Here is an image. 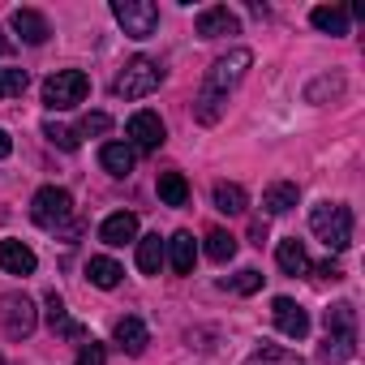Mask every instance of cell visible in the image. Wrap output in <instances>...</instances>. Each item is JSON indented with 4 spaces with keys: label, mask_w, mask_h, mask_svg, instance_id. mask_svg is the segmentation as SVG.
Instances as JSON below:
<instances>
[{
    "label": "cell",
    "mask_w": 365,
    "mask_h": 365,
    "mask_svg": "<svg viewBox=\"0 0 365 365\" xmlns=\"http://www.w3.org/2000/svg\"><path fill=\"white\" fill-rule=\"evenodd\" d=\"M352 352H356V309L348 301H339L327 309V339H322L318 356L327 365H344Z\"/></svg>",
    "instance_id": "6da1fadb"
},
{
    "label": "cell",
    "mask_w": 365,
    "mask_h": 365,
    "mask_svg": "<svg viewBox=\"0 0 365 365\" xmlns=\"http://www.w3.org/2000/svg\"><path fill=\"white\" fill-rule=\"evenodd\" d=\"M309 228H314V237H318L327 250H335V254H344V250L352 245V211H348L344 202H318V207L309 211Z\"/></svg>",
    "instance_id": "7a4b0ae2"
},
{
    "label": "cell",
    "mask_w": 365,
    "mask_h": 365,
    "mask_svg": "<svg viewBox=\"0 0 365 365\" xmlns=\"http://www.w3.org/2000/svg\"><path fill=\"white\" fill-rule=\"evenodd\" d=\"M39 327V309L26 292H5L0 297V335L5 339H31Z\"/></svg>",
    "instance_id": "3957f363"
},
{
    "label": "cell",
    "mask_w": 365,
    "mask_h": 365,
    "mask_svg": "<svg viewBox=\"0 0 365 365\" xmlns=\"http://www.w3.org/2000/svg\"><path fill=\"white\" fill-rule=\"evenodd\" d=\"M86 95H91V78H86L82 69H56V73L43 82V103H48L52 112H69V108H78Z\"/></svg>",
    "instance_id": "277c9868"
},
{
    "label": "cell",
    "mask_w": 365,
    "mask_h": 365,
    "mask_svg": "<svg viewBox=\"0 0 365 365\" xmlns=\"http://www.w3.org/2000/svg\"><path fill=\"white\" fill-rule=\"evenodd\" d=\"M159 82H163V69L155 65V61H146V56H133L129 65H125V73L116 78V95L120 99H146V95H155L159 91Z\"/></svg>",
    "instance_id": "5b68a950"
},
{
    "label": "cell",
    "mask_w": 365,
    "mask_h": 365,
    "mask_svg": "<svg viewBox=\"0 0 365 365\" xmlns=\"http://www.w3.org/2000/svg\"><path fill=\"white\" fill-rule=\"evenodd\" d=\"M69 215H73V198H69V190H61V185H43V190L31 198V220H35L39 228H61Z\"/></svg>",
    "instance_id": "8992f818"
},
{
    "label": "cell",
    "mask_w": 365,
    "mask_h": 365,
    "mask_svg": "<svg viewBox=\"0 0 365 365\" xmlns=\"http://www.w3.org/2000/svg\"><path fill=\"white\" fill-rule=\"evenodd\" d=\"M112 14H116V22L125 26L129 39H150L155 26H159V9L150 0H112Z\"/></svg>",
    "instance_id": "52a82bcc"
},
{
    "label": "cell",
    "mask_w": 365,
    "mask_h": 365,
    "mask_svg": "<svg viewBox=\"0 0 365 365\" xmlns=\"http://www.w3.org/2000/svg\"><path fill=\"white\" fill-rule=\"evenodd\" d=\"M254 65V52L250 48H232L228 56H220L215 65H211V73H207V86L202 91H215V95H228L241 78H245V69Z\"/></svg>",
    "instance_id": "ba28073f"
},
{
    "label": "cell",
    "mask_w": 365,
    "mask_h": 365,
    "mask_svg": "<svg viewBox=\"0 0 365 365\" xmlns=\"http://www.w3.org/2000/svg\"><path fill=\"white\" fill-rule=\"evenodd\" d=\"M125 138H129L133 150H159L163 138H168V129H163V120L155 112H133L129 125H125Z\"/></svg>",
    "instance_id": "9c48e42d"
},
{
    "label": "cell",
    "mask_w": 365,
    "mask_h": 365,
    "mask_svg": "<svg viewBox=\"0 0 365 365\" xmlns=\"http://www.w3.org/2000/svg\"><path fill=\"white\" fill-rule=\"evenodd\" d=\"M271 318H275V327H279L288 339H305V335H309V314H305L292 297H275V301H271Z\"/></svg>",
    "instance_id": "30bf717a"
},
{
    "label": "cell",
    "mask_w": 365,
    "mask_h": 365,
    "mask_svg": "<svg viewBox=\"0 0 365 365\" xmlns=\"http://www.w3.org/2000/svg\"><path fill=\"white\" fill-rule=\"evenodd\" d=\"M194 26H198V35H202V39H224V35H241V22H237V14H232L228 5H211V9H202Z\"/></svg>",
    "instance_id": "8fae6325"
},
{
    "label": "cell",
    "mask_w": 365,
    "mask_h": 365,
    "mask_svg": "<svg viewBox=\"0 0 365 365\" xmlns=\"http://www.w3.org/2000/svg\"><path fill=\"white\" fill-rule=\"evenodd\" d=\"M99 241H103V245H129V241H138V215H133V211L108 215V220L99 224Z\"/></svg>",
    "instance_id": "7c38bea8"
},
{
    "label": "cell",
    "mask_w": 365,
    "mask_h": 365,
    "mask_svg": "<svg viewBox=\"0 0 365 365\" xmlns=\"http://www.w3.org/2000/svg\"><path fill=\"white\" fill-rule=\"evenodd\" d=\"M0 267H5L9 275H35L39 258H35V250L22 245V241H0Z\"/></svg>",
    "instance_id": "4fadbf2b"
},
{
    "label": "cell",
    "mask_w": 365,
    "mask_h": 365,
    "mask_svg": "<svg viewBox=\"0 0 365 365\" xmlns=\"http://www.w3.org/2000/svg\"><path fill=\"white\" fill-rule=\"evenodd\" d=\"M163 254H168V262H172L176 275H190L194 262H198V241H194V232H176V237L168 241Z\"/></svg>",
    "instance_id": "5bb4252c"
},
{
    "label": "cell",
    "mask_w": 365,
    "mask_h": 365,
    "mask_svg": "<svg viewBox=\"0 0 365 365\" xmlns=\"http://www.w3.org/2000/svg\"><path fill=\"white\" fill-rule=\"evenodd\" d=\"M14 31L31 43V48H39V43H48V35H52V26H48V18L43 14H35V9H14Z\"/></svg>",
    "instance_id": "9a60e30c"
},
{
    "label": "cell",
    "mask_w": 365,
    "mask_h": 365,
    "mask_svg": "<svg viewBox=\"0 0 365 365\" xmlns=\"http://www.w3.org/2000/svg\"><path fill=\"white\" fill-rule=\"evenodd\" d=\"M116 344H120V352H129V356H142L146 352V344H150V335H146V322L142 318H120L116 322Z\"/></svg>",
    "instance_id": "2e32d148"
},
{
    "label": "cell",
    "mask_w": 365,
    "mask_h": 365,
    "mask_svg": "<svg viewBox=\"0 0 365 365\" xmlns=\"http://www.w3.org/2000/svg\"><path fill=\"white\" fill-rule=\"evenodd\" d=\"M133 159H138V150L129 142H103V150H99V163L112 176H129L133 172Z\"/></svg>",
    "instance_id": "e0dca14e"
},
{
    "label": "cell",
    "mask_w": 365,
    "mask_h": 365,
    "mask_svg": "<svg viewBox=\"0 0 365 365\" xmlns=\"http://www.w3.org/2000/svg\"><path fill=\"white\" fill-rule=\"evenodd\" d=\"M297 198H301V190L292 180H275V185H267V194H262V211L267 215H288L297 207Z\"/></svg>",
    "instance_id": "ac0fdd59"
},
{
    "label": "cell",
    "mask_w": 365,
    "mask_h": 365,
    "mask_svg": "<svg viewBox=\"0 0 365 365\" xmlns=\"http://www.w3.org/2000/svg\"><path fill=\"white\" fill-rule=\"evenodd\" d=\"M155 190H159V202L163 207H185L190 202V180L180 176V172H159Z\"/></svg>",
    "instance_id": "d6986e66"
},
{
    "label": "cell",
    "mask_w": 365,
    "mask_h": 365,
    "mask_svg": "<svg viewBox=\"0 0 365 365\" xmlns=\"http://www.w3.org/2000/svg\"><path fill=\"white\" fill-rule=\"evenodd\" d=\"M163 250H168V241H159V232L138 237V271H142V275H159V267H163Z\"/></svg>",
    "instance_id": "ffe728a7"
},
{
    "label": "cell",
    "mask_w": 365,
    "mask_h": 365,
    "mask_svg": "<svg viewBox=\"0 0 365 365\" xmlns=\"http://www.w3.org/2000/svg\"><path fill=\"white\" fill-rule=\"evenodd\" d=\"M275 258H279V267H284V275H305V271H309V254H305V245H301L297 237H288V241H279V250H275Z\"/></svg>",
    "instance_id": "44dd1931"
},
{
    "label": "cell",
    "mask_w": 365,
    "mask_h": 365,
    "mask_svg": "<svg viewBox=\"0 0 365 365\" xmlns=\"http://www.w3.org/2000/svg\"><path fill=\"white\" fill-rule=\"evenodd\" d=\"M43 305H48V322H52V331L56 335H69V339H82V327L65 314V301H61V292H48L43 297Z\"/></svg>",
    "instance_id": "7402d4cb"
},
{
    "label": "cell",
    "mask_w": 365,
    "mask_h": 365,
    "mask_svg": "<svg viewBox=\"0 0 365 365\" xmlns=\"http://www.w3.org/2000/svg\"><path fill=\"white\" fill-rule=\"evenodd\" d=\"M211 202H215L220 215H241L245 211V190L232 185V180H220V185L211 190Z\"/></svg>",
    "instance_id": "603a6c76"
},
{
    "label": "cell",
    "mask_w": 365,
    "mask_h": 365,
    "mask_svg": "<svg viewBox=\"0 0 365 365\" xmlns=\"http://www.w3.org/2000/svg\"><path fill=\"white\" fill-rule=\"evenodd\" d=\"M309 22H314L322 35H348V9H339V5H318V9L309 14Z\"/></svg>",
    "instance_id": "cb8c5ba5"
},
{
    "label": "cell",
    "mask_w": 365,
    "mask_h": 365,
    "mask_svg": "<svg viewBox=\"0 0 365 365\" xmlns=\"http://www.w3.org/2000/svg\"><path fill=\"white\" fill-rule=\"evenodd\" d=\"M224 108H228V95L202 91V95L194 99V120H198V125H215V120L224 116Z\"/></svg>",
    "instance_id": "d4e9b609"
},
{
    "label": "cell",
    "mask_w": 365,
    "mask_h": 365,
    "mask_svg": "<svg viewBox=\"0 0 365 365\" xmlns=\"http://www.w3.org/2000/svg\"><path fill=\"white\" fill-rule=\"evenodd\" d=\"M120 262H112V258H91L86 262V279L95 284V288H116L120 284Z\"/></svg>",
    "instance_id": "484cf974"
},
{
    "label": "cell",
    "mask_w": 365,
    "mask_h": 365,
    "mask_svg": "<svg viewBox=\"0 0 365 365\" xmlns=\"http://www.w3.org/2000/svg\"><path fill=\"white\" fill-rule=\"evenodd\" d=\"M232 254H237V237L232 232H224V228L207 232V258L211 262H232Z\"/></svg>",
    "instance_id": "4316f807"
},
{
    "label": "cell",
    "mask_w": 365,
    "mask_h": 365,
    "mask_svg": "<svg viewBox=\"0 0 365 365\" xmlns=\"http://www.w3.org/2000/svg\"><path fill=\"white\" fill-rule=\"evenodd\" d=\"M245 365H301V356L288 352V348H279V344H262Z\"/></svg>",
    "instance_id": "83f0119b"
},
{
    "label": "cell",
    "mask_w": 365,
    "mask_h": 365,
    "mask_svg": "<svg viewBox=\"0 0 365 365\" xmlns=\"http://www.w3.org/2000/svg\"><path fill=\"white\" fill-rule=\"evenodd\" d=\"M43 138H48L52 146H61V150H78V146H82L78 129H69V125H61V120H48V125H43Z\"/></svg>",
    "instance_id": "f1b7e54d"
},
{
    "label": "cell",
    "mask_w": 365,
    "mask_h": 365,
    "mask_svg": "<svg viewBox=\"0 0 365 365\" xmlns=\"http://www.w3.org/2000/svg\"><path fill=\"white\" fill-rule=\"evenodd\" d=\"M26 69H0V99H14V95H22L26 91Z\"/></svg>",
    "instance_id": "f546056e"
},
{
    "label": "cell",
    "mask_w": 365,
    "mask_h": 365,
    "mask_svg": "<svg viewBox=\"0 0 365 365\" xmlns=\"http://www.w3.org/2000/svg\"><path fill=\"white\" fill-rule=\"evenodd\" d=\"M327 95H331V99H335V95H344V78H339V73H335V78H318V82L305 91V99H309V103H322Z\"/></svg>",
    "instance_id": "4dcf8cb0"
},
{
    "label": "cell",
    "mask_w": 365,
    "mask_h": 365,
    "mask_svg": "<svg viewBox=\"0 0 365 365\" xmlns=\"http://www.w3.org/2000/svg\"><path fill=\"white\" fill-rule=\"evenodd\" d=\"M108 129H112V116H108V112H86L82 125H78V138H99V133H108Z\"/></svg>",
    "instance_id": "1f68e13d"
},
{
    "label": "cell",
    "mask_w": 365,
    "mask_h": 365,
    "mask_svg": "<svg viewBox=\"0 0 365 365\" xmlns=\"http://www.w3.org/2000/svg\"><path fill=\"white\" fill-rule=\"evenodd\" d=\"M262 288V271H254V267H245V271H237V279H232V292H241V297H250V292H258Z\"/></svg>",
    "instance_id": "d6a6232c"
},
{
    "label": "cell",
    "mask_w": 365,
    "mask_h": 365,
    "mask_svg": "<svg viewBox=\"0 0 365 365\" xmlns=\"http://www.w3.org/2000/svg\"><path fill=\"white\" fill-rule=\"evenodd\" d=\"M78 365H108V348H103L99 339H86V344L78 348Z\"/></svg>",
    "instance_id": "836d02e7"
},
{
    "label": "cell",
    "mask_w": 365,
    "mask_h": 365,
    "mask_svg": "<svg viewBox=\"0 0 365 365\" xmlns=\"http://www.w3.org/2000/svg\"><path fill=\"white\" fill-rule=\"evenodd\" d=\"M314 271H318V279H339V267H335L331 258H327V262H318Z\"/></svg>",
    "instance_id": "e575fe53"
},
{
    "label": "cell",
    "mask_w": 365,
    "mask_h": 365,
    "mask_svg": "<svg viewBox=\"0 0 365 365\" xmlns=\"http://www.w3.org/2000/svg\"><path fill=\"white\" fill-rule=\"evenodd\" d=\"M250 237H254V245H262V241H267V224H262V220H258V224H254V228H250Z\"/></svg>",
    "instance_id": "d590c367"
},
{
    "label": "cell",
    "mask_w": 365,
    "mask_h": 365,
    "mask_svg": "<svg viewBox=\"0 0 365 365\" xmlns=\"http://www.w3.org/2000/svg\"><path fill=\"white\" fill-rule=\"evenodd\" d=\"M9 150H14V142H9V133L0 129V159H9Z\"/></svg>",
    "instance_id": "8d00e7d4"
},
{
    "label": "cell",
    "mask_w": 365,
    "mask_h": 365,
    "mask_svg": "<svg viewBox=\"0 0 365 365\" xmlns=\"http://www.w3.org/2000/svg\"><path fill=\"white\" fill-rule=\"evenodd\" d=\"M0 56H14V39H5V35H0Z\"/></svg>",
    "instance_id": "74e56055"
}]
</instances>
